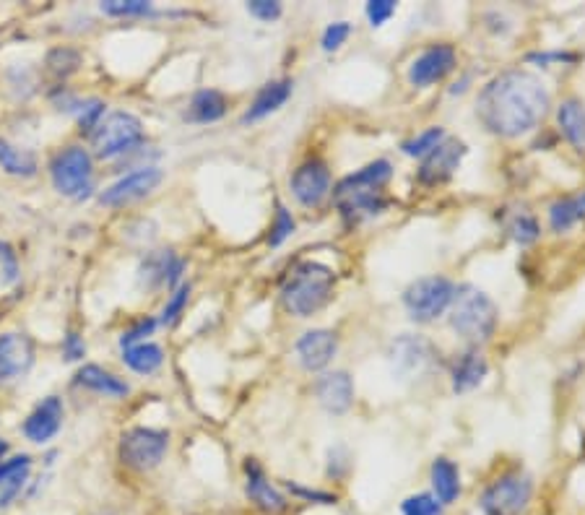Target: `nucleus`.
Instances as JSON below:
<instances>
[{"instance_id": "22", "label": "nucleus", "mask_w": 585, "mask_h": 515, "mask_svg": "<svg viewBox=\"0 0 585 515\" xmlns=\"http://www.w3.org/2000/svg\"><path fill=\"white\" fill-rule=\"evenodd\" d=\"M292 97V81H271V84L260 86V92L255 94L250 110L242 115V123H255V120H263L266 115L276 112L279 107H284L286 99Z\"/></svg>"}, {"instance_id": "23", "label": "nucleus", "mask_w": 585, "mask_h": 515, "mask_svg": "<svg viewBox=\"0 0 585 515\" xmlns=\"http://www.w3.org/2000/svg\"><path fill=\"white\" fill-rule=\"evenodd\" d=\"M559 131L567 144L575 151L585 154V105L580 99H565L557 110Z\"/></svg>"}, {"instance_id": "2", "label": "nucleus", "mask_w": 585, "mask_h": 515, "mask_svg": "<svg viewBox=\"0 0 585 515\" xmlns=\"http://www.w3.org/2000/svg\"><path fill=\"white\" fill-rule=\"evenodd\" d=\"M393 177V167L385 159L367 164L354 175L344 177L333 190L336 206L346 224H359L364 219H375L388 209L385 185Z\"/></svg>"}, {"instance_id": "6", "label": "nucleus", "mask_w": 585, "mask_h": 515, "mask_svg": "<svg viewBox=\"0 0 585 515\" xmlns=\"http://www.w3.org/2000/svg\"><path fill=\"white\" fill-rule=\"evenodd\" d=\"M455 284L445 276H424L409 284V289L403 292V305L406 313L416 323H432L440 315H445L453 305Z\"/></svg>"}, {"instance_id": "28", "label": "nucleus", "mask_w": 585, "mask_h": 515, "mask_svg": "<svg viewBox=\"0 0 585 515\" xmlns=\"http://www.w3.org/2000/svg\"><path fill=\"white\" fill-rule=\"evenodd\" d=\"M29 466H32L29 456H16L0 463V489H3L0 505H8V500L19 495V489L24 487L26 476H29Z\"/></svg>"}, {"instance_id": "9", "label": "nucleus", "mask_w": 585, "mask_h": 515, "mask_svg": "<svg viewBox=\"0 0 585 515\" xmlns=\"http://www.w3.org/2000/svg\"><path fill=\"white\" fill-rule=\"evenodd\" d=\"M169 448V435L154 427H133L120 440V458L136 471H151L162 463Z\"/></svg>"}, {"instance_id": "25", "label": "nucleus", "mask_w": 585, "mask_h": 515, "mask_svg": "<svg viewBox=\"0 0 585 515\" xmlns=\"http://www.w3.org/2000/svg\"><path fill=\"white\" fill-rule=\"evenodd\" d=\"M224 112H227V97L216 89H201L190 99L185 120H190V123H216V120L224 118Z\"/></svg>"}, {"instance_id": "17", "label": "nucleus", "mask_w": 585, "mask_h": 515, "mask_svg": "<svg viewBox=\"0 0 585 515\" xmlns=\"http://www.w3.org/2000/svg\"><path fill=\"white\" fill-rule=\"evenodd\" d=\"M315 393H318V401L325 411L344 414L354 404V380L344 370L325 372L323 378H318V383H315Z\"/></svg>"}, {"instance_id": "32", "label": "nucleus", "mask_w": 585, "mask_h": 515, "mask_svg": "<svg viewBox=\"0 0 585 515\" xmlns=\"http://www.w3.org/2000/svg\"><path fill=\"white\" fill-rule=\"evenodd\" d=\"M81 66V55L71 47H60V50H52L47 55V71L55 76V79H65V76H71V73L78 71Z\"/></svg>"}, {"instance_id": "31", "label": "nucleus", "mask_w": 585, "mask_h": 515, "mask_svg": "<svg viewBox=\"0 0 585 515\" xmlns=\"http://www.w3.org/2000/svg\"><path fill=\"white\" fill-rule=\"evenodd\" d=\"M445 141V131H442L440 125H432V128H427V131H422L416 138H411V141H406V144L401 146L403 154L406 157H427L429 151L437 149V146Z\"/></svg>"}, {"instance_id": "13", "label": "nucleus", "mask_w": 585, "mask_h": 515, "mask_svg": "<svg viewBox=\"0 0 585 515\" xmlns=\"http://www.w3.org/2000/svg\"><path fill=\"white\" fill-rule=\"evenodd\" d=\"M159 183H162V170H156V167H141V170L130 172V175L120 177L117 183H112L110 188L99 196V201H102V206L120 209V206H128V203L146 198L151 190L159 188Z\"/></svg>"}, {"instance_id": "37", "label": "nucleus", "mask_w": 585, "mask_h": 515, "mask_svg": "<svg viewBox=\"0 0 585 515\" xmlns=\"http://www.w3.org/2000/svg\"><path fill=\"white\" fill-rule=\"evenodd\" d=\"M188 297H190L188 284H182V287L175 289V294L169 297L167 307H164V313H162L164 326H175L177 320H180L182 310H185V305H188Z\"/></svg>"}, {"instance_id": "7", "label": "nucleus", "mask_w": 585, "mask_h": 515, "mask_svg": "<svg viewBox=\"0 0 585 515\" xmlns=\"http://www.w3.org/2000/svg\"><path fill=\"white\" fill-rule=\"evenodd\" d=\"M533 497V479L523 471L502 474L481 495L484 515H523Z\"/></svg>"}, {"instance_id": "3", "label": "nucleus", "mask_w": 585, "mask_h": 515, "mask_svg": "<svg viewBox=\"0 0 585 515\" xmlns=\"http://www.w3.org/2000/svg\"><path fill=\"white\" fill-rule=\"evenodd\" d=\"M333 289H336V271L331 266L318 261H302L286 276L281 300L292 315L310 318L331 302Z\"/></svg>"}, {"instance_id": "21", "label": "nucleus", "mask_w": 585, "mask_h": 515, "mask_svg": "<svg viewBox=\"0 0 585 515\" xmlns=\"http://www.w3.org/2000/svg\"><path fill=\"white\" fill-rule=\"evenodd\" d=\"M182 258H177L175 253H169V250H159V253H151L141 266V276L149 281L151 287L156 284H167L169 289H175V284L180 281L182 276Z\"/></svg>"}, {"instance_id": "27", "label": "nucleus", "mask_w": 585, "mask_h": 515, "mask_svg": "<svg viewBox=\"0 0 585 515\" xmlns=\"http://www.w3.org/2000/svg\"><path fill=\"white\" fill-rule=\"evenodd\" d=\"M76 383L84 385V388H89V391H97V393H104V396H128V383H123L120 378H115L112 372L102 370V367L97 365H86L78 370L76 375Z\"/></svg>"}, {"instance_id": "20", "label": "nucleus", "mask_w": 585, "mask_h": 515, "mask_svg": "<svg viewBox=\"0 0 585 515\" xmlns=\"http://www.w3.org/2000/svg\"><path fill=\"white\" fill-rule=\"evenodd\" d=\"M487 372H489L487 357L479 352V346L468 349V352H463L461 357H458V362L453 365V391L455 393L474 391L476 385L484 383Z\"/></svg>"}, {"instance_id": "15", "label": "nucleus", "mask_w": 585, "mask_h": 515, "mask_svg": "<svg viewBox=\"0 0 585 515\" xmlns=\"http://www.w3.org/2000/svg\"><path fill=\"white\" fill-rule=\"evenodd\" d=\"M34 362V344L21 333L0 336V383L16 380L29 372Z\"/></svg>"}, {"instance_id": "42", "label": "nucleus", "mask_w": 585, "mask_h": 515, "mask_svg": "<svg viewBox=\"0 0 585 515\" xmlns=\"http://www.w3.org/2000/svg\"><path fill=\"white\" fill-rule=\"evenodd\" d=\"M156 328V320H141L136 328H130L128 333H123V339H120V344H123V349H128V346H136L141 344L143 336H149L151 331Z\"/></svg>"}, {"instance_id": "5", "label": "nucleus", "mask_w": 585, "mask_h": 515, "mask_svg": "<svg viewBox=\"0 0 585 515\" xmlns=\"http://www.w3.org/2000/svg\"><path fill=\"white\" fill-rule=\"evenodd\" d=\"M143 144V125L130 112H110L91 133V149L99 159L123 157Z\"/></svg>"}, {"instance_id": "19", "label": "nucleus", "mask_w": 585, "mask_h": 515, "mask_svg": "<svg viewBox=\"0 0 585 515\" xmlns=\"http://www.w3.org/2000/svg\"><path fill=\"white\" fill-rule=\"evenodd\" d=\"M245 471H247V497H250L260 510H266V513H284L286 497L281 495L279 489L271 487V482H268L266 474H263V469H260L258 463L247 461Z\"/></svg>"}, {"instance_id": "38", "label": "nucleus", "mask_w": 585, "mask_h": 515, "mask_svg": "<svg viewBox=\"0 0 585 515\" xmlns=\"http://www.w3.org/2000/svg\"><path fill=\"white\" fill-rule=\"evenodd\" d=\"M349 34H351V27L346 24V21H336V24H331V27L323 32L325 53H333V50H338V47H344L346 40H349Z\"/></svg>"}, {"instance_id": "8", "label": "nucleus", "mask_w": 585, "mask_h": 515, "mask_svg": "<svg viewBox=\"0 0 585 515\" xmlns=\"http://www.w3.org/2000/svg\"><path fill=\"white\" fill-rule=\"evenodd\" d=\"M50 175L55 188H58V193H63V196L68 198L89 196L91 175H94L89 151L81 149V146H71V149L60 151L58 157L52 159Z\"/></svg>"}, {"instance_id": "11", "label": "nucleus", "mask_w": 585, "mask_h": 515, "mask_svg": "<svg viewBox=\"0 0 585 515\" xmlns=\"http://www.w3.org/2000/svg\"><path fill=\"white\" fill-rule=\"evenodd\" d=\"M466 154L468 149L463 141L445 136V141L422 159V167L416 172V180H419L424 188H437V185L448 183L450 177L455 175V170L461 167Z\"/></svg>"}, {"instance_id": "29", "label": "nucleus", "mask_w": 585, "mask_h": 515, "mask_svg": "<svg viewBox=\"0 0 585 515\" xmlns=\"http://www.w3.org/2000/svg\"><path fill=\"white\" fill-rule=\"evenodd\" d=\"M0 167L8 175L32 177L37 172V157H34L32 151L19 149V146L8 144V141H0Z\"/></svg>"}, {"instance_id": "14", "label": "nucleus", "mask_w": 585, "mask_h": 515, "mask_svg": "<svg viewBox=\"0 0 585 515\" xmlns=\"http://www.w3.org/2000/svg\"><path fill=\"white\" fill-rule=\"evenodd\" d=\"M455 63H458V55H455L453 45H432L411 63L409 81L419 89L432 86L445 79L448 73H453Z\"/></svg>"}, {"instance_id": "43", "label": "nucleus", "mask_w": 585, "mask_h": 515, "mask_svg": "<svg viewBox=\"0 0 585 515\" xmlns=\"http://www.w3.org/2000/svg\"><path fill=\"white\" fill-rule=\"evenodd\" d=\"M65 357L68 359L84 357V341L78 339L76 333H68V336H65Z\"/></svg>"}, {"instance_id": "4", "label": "nucleus", "mask_w": 585, "mask_h": 515, "mask_svg": "<svg viewBox=\"0 0 585 515\" xmlns=\"http://www.w3.org/2000/svg\"><path fill=\"white\" fill-rule=\"evenodd\" d=\"M497 320H500V313L487 292H481L479 287H471V284L455 289L453 305H450V326L461 339L476 346L484 344L492 339Z\"/></svg>"}, {"instance_id": "12", "label": "nucleus", "mask_w": 585, "mask_h": 515, "mask_svg": "<svg viewBox=\"0 0 585 515\" xmlns=\"http://www.w3.org/2000/svg\"><path fill=\"white\" fill-rule=\"evenodd\" d=\"M289 185H292L294 198L302 206L318 209L320 203L331 196V170H328V164L323 159H307L305 164H299L297 170H294Z\"/></svg>"}, {"instance_id": "35", "label": "nucleus", "mask_w": 585, "mask_h": 515, "mask_svg": "<svg viewBox=\"0 0 585 515\" xmlns=\"http://www.w3.org/2000/svg\"><path fill=\"white\" fill-rule=\"evenodd\" d=\"M403 515H442V502L435 495H411L401 505Z\"/></svg>"}, {"instance_id": "30", "label": "nucleus", "mask_w": 585, "mask_h": 515, "mask_svg": "<svg viewBox=\"0 0 585 515\" xmlns=\"http://www.w3.org/2000/svg\"><path fill=\"white\" fill-rule=\"evenodd\" d=\"M123 359L130 370L141 372V375H149V372H154L162 367L164 354L156 344L141 341V344H136V346H128V349L123 352Z\"/></svg>"}, {"instance_id": "34", "label": "nucleus", "mask_w": 585, "mask_h": 515, "mask_svg": "<svg viewBox=\"0 0 585 515\" xmlns=\"http://www.w3.org/2000/svg\"><path fill=\"white\" fill-rule=\"evenodd\" d=\"M102 11L107 16H146L151 14V3H146V0H104Z\"/></svg>"}, {"instance_id": "18", "label": "nucleus", "mask_w": 585, "mask_h": 515, "mask_svg": "<svg viewBox=\"0 0 585 515\" xmlns=\"http://www.w3.org/2000/svg\"><path fill=\"white\" fill-rule=\"evenodd\" d=\"M60 422H63V404H60V398L50 396L26 417L24 435L32 443H47L50 437L58 435Z\"/></svg>"}, {"instance_id": "16", "label": "nucleus", "mask_w": 585, "mask_h": 515, "mask_svg": "<svg viewBox=\"0 0 585 515\" xmlns=\"http://www.w3.org/2000/svg\"><path fill=\"white\" fill-rule=\"evenodd\" d=\"M338 352V336L328 328H318V331H307L302 339L297 341V357L299 365L310 372H318L323 367L331 365V359Z\"/></svg>"}, {"instance_id": "40", "label": "nucleus", "mask_w": 585, "mask_h": 515, "mask_svg": "<svg viewBox=\"0 0 585 515\" xmlns=\"http://www.w3.org/2000/svg\"><path fill=\"white\" fill-rule=\"evenodd\" d=\"M247 11L260 21H276L281 16V3H276V0H250Z\"/></svg>"}, {"instance_id": "26", "label": "nucleus", "mask_w": 585, "mask_h": 515, "mask_svg": "<svg viewBox=\"0 0 585 515\" xmlns=\"http://www.w3.org/2000/svg\"><path fill=\"white\" fill-rule=\"evenodd\" d=\"M432 489H435V497L442 505H450L455 497L461 495V474H458V466H455L450 458H437L432 463Z\"/></svg>"}, {"instance_id": "45", "label": "nucleus", "mask_w": 585, "mask_h": 515, "mask_svg": "<svg viewBox=\"0 0 585 515\" xmlns=\"http://www.w3.org/2000/svg\"><path fill=\"white\" fill-rule=\"evenodd\" d=\"M8 453V445H6V440H0V458L6 456Z\"/></svg>"}, {"instance_id": "41", "label": "nucleus", "mask_w": 585, "mask_h": 515, "mask_svg": "<svg viewBox=\"0 0 585 515\" xmlns=\"http://www.w3.org/2000/svg\"><path fill=\"white\" fill-rule=\"evenodd\" d=\"M19 276V263H16V255L8 248L6 242H0V281L3 284H11Z\"/></svg>"}, {"instance_id": "33", "label": "nucleus", "mask_w": 585, "mask_h": 515, "mask_svg": "<svg viewBox=\"0 0 585 515\" xmlns=\"http://www.w3.org/2000/svg\"><path fill=\"white\" fill-rule=\"evenodd\" d=\"M507 232H510V237H513L518 245H531V242L539 240V235H541L536 216L526 214V211H520V214H515L513 219H510Z\"/></svg>"}, {"instance_id": "10", "label": "nucleus", "mask_w": 585, "mask_h": 515, "mask_svg": "<svg viewBox=\"0 0 585 515\" xmlns=\"http://www.w3.org/2000/svg\"><path fill=\"white\" fill-rule=\"evenodd\" d=\"M388 359L401 378H419V375H424L429 367L435 365L437 352L424 336L403 333V336L390 341Z\"/></svg>"}, {"instance_id": "39", "label": "nucleus", "mask_w": 585, "mask_h": 515, "mask_svg": "<svg viewBox=\"0 0 585 515\" xmlns=\"http://www.w3.org/2000/svg\"><path fill=\"white\" fill-rule=\"evenodd\" d=\"M367 19H370L372 27H383L385 21H390V16L396 14V3L393 0H370L367 3Z\"/></svg>"}, {"instance_id": "24", "label": "nucleus", "mask_w": 585, "mask_h": 515, "mask_svg": "<svg viewBox=\"0 0 585 515\" xmlns=\"http://www.w3.org/2000/svg\"><path fill=\"white\" fill-rule=\"evenodd\" d=\"M585 219V190L580 193H572V196H562L549 206V227L557 232V235H565L570 232L575 224H580Z\"/></svg>"}, {"instance_id": "1", "label": "nucleus", "mask_w": 585, "mask_h": 515, "mask_svg": "<svg viewBox=\"0 0 585 515\" xmlns=\"http://www.w3.org/2000/svg\"><path fill=\"white\" fill-rule=\"evenodd\" d=\"M549 92L539 76L528 71H505L494 76L476 99V118L489 133L518 138L531 133L549 112Z\"/></svg>"}, {"instance_id": "44", "label": "nucleus", "mask_w": 585, "mask_h": 515, "mask_svg": "<svg viewBox=\"0 0 585 515\" xmlns=\"http://www.w3.org/2000/svg\"><path fill=\"white\" fill-rule=\"evenodd\" d=\"M289 489H292L294 495H299V497H307V500H318V502H336V497H333V495H328V492H315V489L297 487V484H289Z\"/></svg>"}, {"instance_id": "36", "label": "nucleus", "mask_w": 585, "mask_h": 515, "mask_svg": "<svg viewBox=\"0 0 585 515\" xmlns=\"http://www.w3.org/2000/svg\"><path fill=\"white\" fill-rule=\"evenodd\" d=\"M292 232H294L292 214H289V211H286L279 203V206H276V222H273L271 235H268V245H271V248H279L281 242L292 235Z\"/></svg>"}]
</instances>
